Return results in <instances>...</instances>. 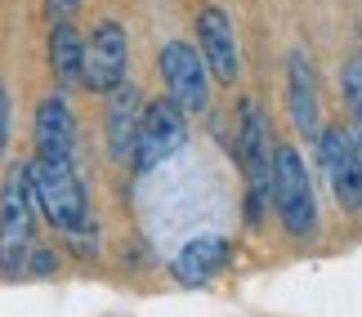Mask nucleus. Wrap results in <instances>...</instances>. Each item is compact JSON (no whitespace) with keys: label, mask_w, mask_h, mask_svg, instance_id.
I'll return each instance as SVG.
<instances>
[{"label":"nucleus","mask_w":362,"mask_h":317,"mask_svg":"<svg viewBox=\"0 0 362 317\" xmlns=\"http://www.w3.org/2000/svg\"><path fill=\"white\" fill-rule=\"evenodd\" d=\"M125 63H130V40L117 18L94 23L86 36V59H81V85L94 94H112L125 80Z\"/></svg>","instance_id":"obj_6"},{"label":"nucleus","mask_w":362,"mask_h":317,"mask_svg":"<svg viewBox=\"0 0 362 317\" xmlns=\"http://www.w3.org/2000/svg\"><path fill=\"white\" fill-rule=\"evenodd\" d=\"M286 107L300 134H317V90H313V63L304 49H291L286 59Z\"/></svg>","instance_id":"obj_13"},{"label":"nucleus","mask_w":362,"mask_h":317,"mask_svg":"<svg viewBox=\"0 0 362 317\" xmlns=\"http://www.w3.org/2000/svg\"><path fill=\"white\" fill-rule=\"evenodd\" d=\"M354 152H358V184H362V130H358V139H354Z\"/></svg>","instance_id":"obj_18"},{"label":"nucleus","mask_w":362,"mask_h":317,"mask_svg":"<svg viewBox=\"0 0 362 317\" xmlns=\"http://www.w3.org/2000/svg\"><path fill=\"white\" fill-rule=\"evenodd\" d=\"M157 72H161V85H165V99H170L184 116L192 112H206L211 103V72H206L197 45L188 40H165L161 54H157Z\"/></svg>","instance_id":"obj_4"},{"label":"nucleus","mask_w":362,"mask_h":317,"mask_svg":"<svg viewBox=\"0 0 362 317\" xmlns=\"http://www.w3.org/2000/svg\"><path fill=\"white\" fill-rule=\"evenodd\" d=\"M81 59H86V36L72 23L49 27V72L59 85H76L81 80Z\"/></svg>","instance_id":"obj_14"},{"label":"nucleus","mask_w":362,"mask_h":317,"mask_svg":"<svg viewBox=\"0 0 362 317\" xmlns=\"http://www.w3.org/2000/svg\"><path fill=\"white\" fill-rule=\"evenodd\" d=\"M269 201L282 219L286 237H309L317 228V201H313V179L309 165L296 148H277L273 170H269Z\"/></svg>","instance_id":"obj_2"},{"label":"nucleus","mask_w":362,"mask_h":317,"mask_svg":"<svg viewBox=\"0 0 362 317\" xmlns=\"http://www.w3.org/2000/svg\"><path fill=\"white\" fill-rule=\"evenodd\" d=\"M9 139V99H5V85H0V148Z\"/></svg>","instance_id":"obj_17"},{"label":"nucleus","mask_w":362,"mask_h":317,"mask_svg":"<svg viewBox=\"0 0 362 317\" xmlns=\"http://www.w3.org/2000/svg\"><path fill=\"white\" fill-rule=\"evenodd\" d=\"M317 161L336 201L344 210H362V184H358V152H354V134L344 130H317Z\"/></svg>","instance_id":"obj_9"},{"label":"nucleus","mask_w":362,"mask_h":317,"mask_svg":"<svg viewBox=\"0 0 362 317\" xmlns=\"http://www.w3.org/2000/svg\"><path fill=\"white\" fill-rule=\"evenodd\" d=\"M23 170H27V188H32V205L54 228L67 232V237L90 228V201H86V184H81L76 165L32 157Z\"/></svg>","instance_id":"obj_1"},{"label":"nucleus","mask_w":362,"mask_h":317,"mask_svg":"<svg viewBox=\"0 0 362 317\" xmlns=\"http://www.w3.org/2000/svg\"><path fill=\"white\" fill-rule=\"evenodd\" d=\"M36 205H32V188H27V170L9 165L5 188H0V273L18 277L32 251V228H36Z\"/></svg>","instance_id":"obj_3"},{"label":"nucleus","mask_w":362,"mask_h":317,"mask_svg":"<svg viewBox=\"0 0 362 317\" xmlns=\"http://www.w3.org/2000/svg\"><path fill=\"white\" fill-rule=\"evenodd\" d=\"M36 157L40 161H76V121L63 94H49L36 107Z\"/></svg>","instance_id":"obj_10"},{"label":"nucleus","mask_w":362,"mask_h":317,"mask_svg":"<svg viewBox=\"0 0 362 317\" xmlns=\"http://www.w3.org/2000/svg\"><path fill=\"white\" fill-rule=\"evenodd\" d=\"M188 139V116L179 112L170 99H157V103H144V116H139V130H134V170H152V165L170 161Z\"/></svg>","instance_id":"obj_5"},{"label":"nucleus","mask_w":362,"mask_h":317,"mask_svg":"<svg viewBox=\"0 0 362 317\" xmlns=\"http://www.w3.org/2000/svg\"><path fill=\"white\" fill-rule=\"evenodd\" d=\"M238 157L246 165V215L250 224L259 219L264 201H269V170H273V148H269V126H264V112L255 103L242 107V130H238Z\"/></svg>","instance_id":"obj_7"},{"label":"nucleus","mask_w":362,"mask_h":317,"mask_svg":"<svg viewBox=\"0 0 362 317\" xmlns=\"http://www.w3.org/2000/svg\"><path fill=\"white\" fill-rule=\"evenodd\" d=\"M340 90H344V103H349V112L362 130V54H354V59L340 67Z\"/></svg>","instance_id":"obj_15"},{"label":"nucleus","mask_w":362,"mask_h":317,"mask_svg":"<svg viewBox=\"0 0 362 317\" xmlns=\"http://www.w3.org/2000/svg\"><path fill=\"white\" fill-rule=\"evenodd\" d=\"M228 259H233V246L228 237H219V232H202V237H192L179 246V255H175V277L184 282V286H206V282H215L219 273L228 268Z\"/></svg>","instance_id":"obj_11"},{"label":"nucleus","mask_w":362,"mask_h":317,"mask_svg":"<svg viewBox=\"0 0 362 317\" xmlns=\"http://www.w3.org/2000/svg\"><path fill=\"white\" fill-rule=\"evenodd\" d=\"M139 116H144V94H139L134 80H121V85L107 94V116H103L107 152H112V161H130V157H134Z\"/></svg>","instance_id":"obj_12"},{"label":"nucleus","mask_w":362,"mask_h":317,"mask_svg":"<svg viewBox=\"0 0 362 317\" xmlns=\"http://www.w3.org/2000/svg\"><path fill=\"white\" fill-rule=\"evenodd\" d=\"M81 9V0H45V18L59 27V23H72V13Z\"/></svg>","instance_id":"obj_16"},{"label":"nucleus","mask_w":362,"mask_h":317,"mask_svg":"<svg viewBox=\"0 0 362 317\" xmlns=\"http://www.w3.org/2000/svg\"><path fill=\"white\" fill-rule=\"evenodd\" d=\"M197 40H202V63H206V72H211L215 80H224V85H233L242 72V59H238V32H233V23H228V13L219 9V5H202L197 13Z\"/></svg>","instance_id":"obj_8"}]
</instances>
